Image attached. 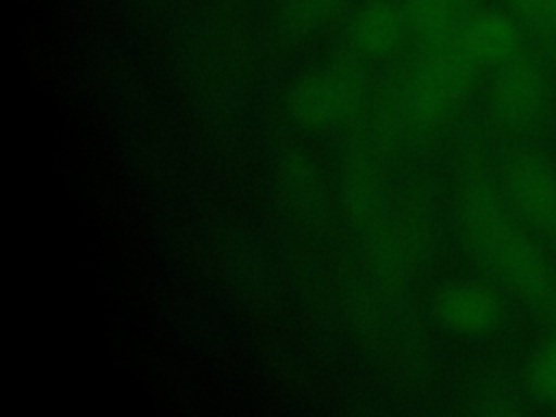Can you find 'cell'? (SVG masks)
<instances>
[{"mask_svg": "<svg viewBox=\"0 0 556 417\" xmlns=\"http://www.w3.org/2000/svg\"><path fill=\"white\" fill-rule=\"evenodd\" d=\"M497 180L515 213L556 241V167L536 150L515 146L502 152Z\"/></svg>", "mask_w": 556, "mask_h": 417, "instance_id": "cell-8", "label": "cell"}, {"mask_svg": "<svg viewBox=\"0 0 556 417\" xmlns=\"http://www.w3.org/2000/svg\"><path fill=\"white\" fill-rule=\"evenodd\" d=\"M334 195L337 211L356 241L393 217V189L384 176V161L376 154L363 128H350L341 143Z\"/></svg>", "mask_w": 556, "mask_h": 417, "instance_id": "cell-5", "label": "cell"}, {"mask_svg": "<svg viewBox=\"0 0 556 417\" xmlns=\"http://www.w3.org/2000/svg\"><path fill=\"white\" fill-rule=\"evenodd\" d=\"M365 63L345 46L324 63L295 74L285 87V117L308 135L356 128L371 96Z\"/></svg>", "mask_w": 556, "mask_h": 417, "instance_id": "cell-3", "label": "cell"}, {"mask_svg": "<svg viewBox=\"0 0 556 417\" xmlns=\"http://www.w3.org/2000/svg\"><path fill=\"white\" fill-rule=\"evenodd\" d=\"M274 191L282 213L304 239H321L332 228L337 195L321 163L298 143L282 146L271 167Z\"/></svg>", "mask_w": 556, "mask_h": 417, "instance_id": "cell-6", "label": "cell"}, {"mask_svg": "<svg viewBox=\"0 0 556 417\" xmlns=\"http://www.w3.org/2000/svg\"><path fill=\"white\" fill-rule=\"evenodd\" d=\"M430 313L450 334L480 339L493 334L504 317L506 302L502 293L482 280H452L432 293Z\"/></svg>", "mask_w": 556, "mask_h": 417, "instance_id": "cell-10", "label": "cell"}, {"mask_svg": "<svg viewBox=\"0 0 556 417\" xmlns=\"http://www.w3.org/2000/svg\"><path fill=\"white\" fill-rule=\"evenodd\" d=\"M406 35L404 9L391 0H367L348 22V48L367 63L395 56Z\"/></svg>", "mask_w": 556, "mask_h": 417, "instance_id": "cell-13", "label": "cell"}, {"mask_svg": "<svg viewBox=\"0 0 556 417\" xmlns=\"http://www.w3.org/2000/svg\"><path fill=\"white\" fill-rule=\"evenodd\" d=\"M478 70L456 39L421 46L402 80L408 146L428 148L450 128L478 80Z\"/></svg>", "mask_w": 556, "mask_h": 417, "instance_id": "cell-2", "label": "cell"}, {"mask_svg": "<svg viewBox=\"0 0 556 417\" xmlns=\"http://www.w3.org/2000/svg\"><path fill=\"white\" fill-rule=\"evenodd\" d=\"M408 33L421 46L452 41L463 20L473 11L471 0H404L402 4Z\"/></svg>", "mask_w": 556, "mask_h": 417, "instance_id": "cell-16", "label": "cell"}, {"mask_svg": "<svg viewBox=\"0 0 556 417\" xmlns=\"http://www.w3.org/2000/svg\"><path fill=\"white\" fill-rule=\"evenodd\" d=\"M454 39L478 67L497 70L523 52L519 24L510 15L493 9L471 11Z\"/></svg>", "mask_w": 556, "mask_h": 417, "instance_id": "cell-12", "label": "cell"}, {"mask_svg": "<svg viewBox=\"0 0 556 417\" xmlns=\"http://www.w3.org/2000/svg\"><path fill=\"white\" fill-rule=\"evenodd\" d=\"M526 384L536 400L556 404V332L545 337L528 358Z\"/></svg>", "mask_w": 556, "mask_h": 417, "instance_id": "cell-17", "label": "cell"}, {"mask_svg": "<svg viewBox=\"0 0 556 417\" xmlns=\"http://www.w3.org/2000/svg\"><path fill=\"white\" fill-rule=\"evenodd\" d=\"M337 313L350 337L369 356L389 358L393 308L365 269L361 256L343 254L332 269Z\"/></svg>", "mask_w": 556, "mask_h": 417, "instance_id": "cell-7", "label": "cell"}, {"mask_svg": "<svg viewBox=\"0 0 556 417\" xmlns=\"http://www.w3.org/2000/svg\"><path fill=\"white\" fill-rule=\"evenodd\" d=\"M545 104V72L532 54L521 52L495 70L489 85V109L502 128L530 130L541 119Z\"/></svg>", "mask_w": 556, "mask_h": 417, "instance_id": "cell-9", "label": "cell"}, {"mask_svg": "<svg viewBox=\"0 0 556 417\" xmlns=\"http://www.w3.org/2000/svg\"><path fill=\"white\" fill-rule=\"evenodd\" d=\"M404 70H391L374 89L363 117V132L376 154L389 163L406 143V115L402 96Z\"/></svg>", "mask_w": 556, "mask_h": 417, "instance_id": "cell-14", "label": "cell"}, {"mask_svg": "<svg viewBox=\"0 0 556 417\" xmlns=\"http://www.w3.org/2000/svg\"><path fill=\"white\" fill-rule=\"evenodd\" d=\"M345 2L348 0H276L271 13L274 33L287 46L306 43L341 15Z\"/></svg>", "mask_w": 556, "mask_h": 417, "instance_id": "cell-15", "label": "cell"}, {"mask_svg": "<svg viewBox=\"0 0 556 417\" xmlns=\"http://www.w3.org/2000/svg\"><path fill=\"white\" fill-rule=\"evenodd\" d=\"M393 222L417 276L430 263L437 241V200L426 174L406 172L397 189H393Z\"/></svg>", "mask_w": 556, "mask_h": 417, "instance_id": "cell-11", "label": "cell"}, {"mask_svg": "<svg viewBox=\"0 0 556 417\" xmlns=\"http://www.w3.org/2000/svg\"><path fill=\"white\" fill-rule=\"evenodd\" d=\"M539 30L556 33V0H543L541 4V26Z\"/></svg>", "mask_w": 556, "mask_h": 417, "instance_id": "cell-19", "label": "cell"}, {"mask_svg": "<svg viewBox=\"0 0 556 417\" xmlns=\"http://www.w3.org/2000/svg\"><path fill=\"white\" fill-rule=\"evenodd\" d=\"M510 4V9L528 24H532L534 28L541 26V4L543 0H506Z\"/></svg>", "mask_w": 556, "mask_h": 417, "instance_id": "cell-18", "label": "cell"}, {"mask_svg": "<svg viewBox=\"0 0 556 417\" xmlns=\"http://www.w3.org/2000/svg\"><path fill=\"white\" fill-rule=\"evenodd\" d=\"M452 211L473 261L536 311L556 317V274L508 204L476 128L456 148Z\"/></svg>", "mask_w": 556, "mask_h": 417, "instance_id": "cell-1", "label": "cell"}, {"mask_svg": "<svg viewBox=\"0 0 556 417\" xmlns=\"http://www.w3.org/2000/svg\"><path fill=\"white\" fill-rule=\"evenodd\" d=\"M204 245L219 280L248 311L274 315L280 308V276L245 224L226 215L211 219Z\"/></svg>", "mask_w": 556, "mask_h": 417, "instance_id": "cell-4", "label": "cell"}]
</instances>
